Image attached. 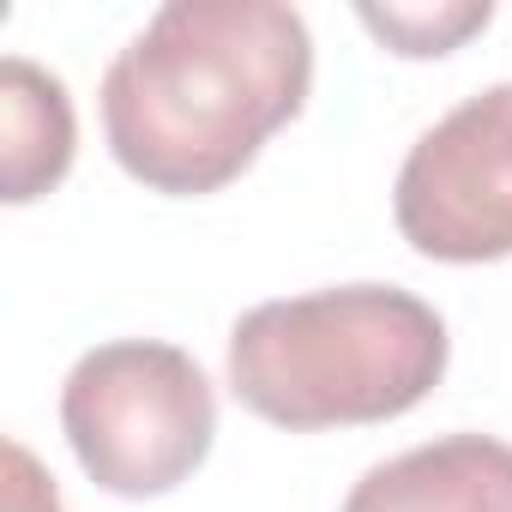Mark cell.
Instances as JSON below:
<instances>
[{"mask_svg": "<svg viewBox=\"0 0 512 512\" xmlns=\"http://www.w3.org/2000/svg\"><path fill=\"white\" fill-rule=\"evenodd\" d=\"M446 374L440 314L392 284H344L247 308L229 332L235 398L278 428L386 422Z\"/></svg>", "mask_w": 512, "mask_h": 512, "instance_id": "cell-2", "label": "cell"}, {"mask_svg": "<svg viewBox=\"0 0 512 512\" xmlns=\"http://www.w3.org/2000/svg\"><path fill=\"white\" fill-rule=\"evenodd\" d=\"M356 19L392 49V55H446L458 49L470 31H482L494 19L488 0H434V7H416V0H404V7H356Z\"/></svg>", "mask_w": 512, "mask_h": 512, "instance_id": "cell-7", "label": "cell"}, {"mask_svg": "<svg viewBox=\"0 0 512 512\" xmlns=\"http://www.w3.org/2000/svg\"><path fill=\"white\" fill-rule=\"evenodd\" d=\"M73 163V103L55 73L25 55L0 61V187L13 205L49 193Z\"/></svg>", "mask_w": 512, "mask_h": 512, "instance_id": "cell-6", "label": "cell"}, {"mask_svg": "<svg viewBox=\"0 0 512 512\" xmlns=\"http://www.w3.org/2000/svg\"><path fill=\"white\" fill-rule=\"evenodd\" d=\"M7 512H67L55 494V476L19 440H7Z\"/></svg>", "mask_w": 512, "mask_h": 512, "instance_id": "cell-8", "label": "cell"}, {"mask_svg": "<svg viewBox=\"0 0 512 512\" xmlns=\"http://www.w3.org/2000/svg\"><path fill=\"white\" fill-rule=\"evenodd\" d=\"M61 428L97 488L145 500L169 494L205 464L217 398L187 350L121 338L73 362L61 386Z\"/></svg>", "mask_w": 512, "mask_h": 512, "instance_id": "cell-3", "label": "cell"}, {"mask_svg": "<svg viewBox=\"0 0 512 512\" xmlns=\"http://www.w3.org/2000/svg\"><path fill=\"white\" fill-rule=\"evenodd\" d=\"M392 217L422 260L482 266L512 253V79L434 121L392 187Z\"/></svg>", "mask_w": 512, "mask_h": 512, "instance_id": "cell-4", "label": "cell"}, {"mask_svg": "<svg viewBox=\"0 0 512 512\" xmlns=\"http://www.w3.org/2000/svg\"><path fill=\"white\" fill-rule=\"evenodd\" d=\"M344 512H512V446L494 434H440L374 464Z\"/></svg>", "mask_w": 512, "mask_h": 512, "instance_id": "cell-5", "label": "cell"}, {"mask_svg": "<svg viewBox=\"0 0 512 512\" xmlns=\"http://www.w3.org/2000/svg\"><path fill=\"white\" fill-rule=\"evenodd\" d=\"M314 85V37L278 0H169L103 73L115 163L157 193L235 181Z\"/></svg>", "mask_w": 512, "mask_h": 512, "instance_id": "cell-1", "label": "cell"}]
</instances>
